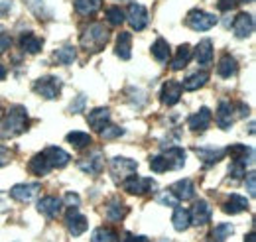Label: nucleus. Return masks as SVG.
Instances as JSON below:
<instances>
[{
	"label": "nucleus",
	"mask_w": 256,
	"mask_h": 242,
	"mask_svg": "<svg viewBox=\"0 0 256 242\" xmlns=\"http://www.w3.org/2000/svg\"><path fill=\"white\" fill-rule=\"evenodd\" d=\"M182 85L178 83V81H166L164 85H162V91H160V98L164 104H168V106H174L180 98H182Z\"/></svg>",
	"instance_id": "nucleus-12"
},
{
	"label": "nucleus",
	"mask_w": 256,
	"mask_h": 242,
	"mask_svg": "<svg viewBox=\"0 0 256 242\" xmlns=\"http://www.w3.org/2000/svg\"><path fill=\"white\" fill-rule=\"evenodd\" d=\"M28 168H30V172H32L36 178H44V176H48V174L52 172V168H50V164H48V160L44 158V154H42V152H40V154H36L32 160H30Z\"/></svg>",
	"instance_id": "nucleus-25"
},
{
	"label": "nucleus",
	"mask_w": 256,
	"mask_h": 242,
	"mask_svg": "<svg viewBox=\"0 0 256 242\" xmlns=\"http://www.w3.org/2000/svg\"><path fill=\"white\" fill-rule=\"evenodd\" d=\"M73 6L81 16H93L100 10L102 0H73Z\"/></svg>",
	"instance_id": "nucleus-28"
},
{
	"label": "nucleus",
	"mask_w": 256,
	"mask_h": 242,
	"mask_svg": "<svg viewBox=\"0 0 256 242\" xmlns=\"http://www.w3.org/2000/svg\"><path fill=\"white\" fill-rule=\"evenodd\" d=\"M217 8L223 10V12L232 10V8H236V0H219V2H217Z\"/></svg>",
	"instance_id": "nucleus-43"
},
{
	"label": "nucleus",
	"mask_w": 256,
	"mask_h": 242,
	"mask_svg": "<svg viewBox=\"0 0 256 242\" xmlns=\"http://www.w3.org/2000/svg\"><path fill=\"white\" fill-rule=\"evenodd\" d=\"M65 222H67V228H69V232L73 236H81L87 230V226H89L87 216L81 214V212L77 211V209H73V207H69V211L65 214Z\"/></svg>",
	"instance_id": "nucleus-7"
},
{
	"label": "nucleus",
	"mask_w": 256,
	"mask_h": 242,
	"mask_svg": "<svg viewBox=\"0 0 256 242\" xmlns=\"http://www.w3.org/2000/svg\"><path fill=\"white\" fill-rule=\"evenodd\" d=\"M192 48L188 46V44H184V46H180L178 48V52H176V58L172 60V63H170V67L174 69V71H180V69H184L188 63H190V60H192Z\"/></svg>",
	"instance_id": "nucleus-26"
},
{
	"label": "nucleus",
	"mask_w": 256,
	"mask_h": 242,
	"mask_svg": "<svg viewBox=\"0 0 256 242\" xmlns=\"http://www.w3.org/2000/svg\"><path fill=\"white\" fill-rule=\"evenodd\" d=\"M79 168H81L85 174H91V176L98 174V172L104 168V156H102V152L95 150L89 158L81 160V162H79Z\"/></svg>",
	"instance_id": "nucleus-13"
},
{
	"label": "nucleus",
	"mask_w": 256,
	"mask_h": 242,
	"mask_svg": "<svg viewBox=\"0 0 256 242\" xmlns=\"http://www.w3.org/2000/svg\"><path fill=\"white\" fill-rule=\"evenodd\" d=\"M93 242H118V238L110 228H96L93 232Z\"/></svg>",
	"instance_id": "nucleus-38"
},
{
	"label": "nucleus",
	"mask_w": 256,
	"mask_h": 242,
	"mask_svg": "<svg viewBox=\"0 0 256 242\" xmlns=\"http://www.w3.org/2000/svg\"><path fill=\"white\" fill-rule=\"evenodd\" d=\"M40 191H42L40 183H18V185H14L10 189V197L20 201V203H28V201H32Z\"/></svg>",
	"instance_id": "nucleus-8"
},
{
	"label": "nucleus",
	"mask_w": 256,
	"mask_h": 242,
	"mask_svg": "<svg viewBox=\"0 0 256 242\" xmlns=\"http://www.w3.org/2000/svg\"><path fill=\"white\" fill-rule=\"evenodd\" d=\"M124 134V130L120 126H114V124H106L102 130H100V136L104 140H114V138H120Z\"/></svg>",
	"instance_id": "nucleus-39"
},
{
	"label": "nucleus",
	"mask_w": 256,
	"mask_h": 242,
	"mask_svg": "<svg viewBox=\"0 0 256 242\" xmlns=\"http://www.w3.org/2000/svg\"><path fill=\"white\" fill-rule=\"evenodd\" d=\"M170 195H174L178 201H190L195 195V187L190 180H182V182L174 183L170 187Z\"/></svg>",
	"instance_id": "nucleus-15"
},
{
	"label": "nucleus",
	"mask_w": 256,
	"mask_h": 242,
	"mask_svg": "<svg viewBox=\"0 0 256 242\" xmlns=\"http://www.w3.org/2000/svg\"><path fill=\"white\" fill-rule=\"evenodd\" d=\"M65 203H67L69 207H75V209H77L81 201H79V197H77V193H67V195H65Z\"/></svg>",
	"instance_id": "nucleus-45"
},
{
	"label": "nucleus",
	"mask_w": 256,
	"mask_h": 242,
	"mask_svg": "<svg viewBox=\"0 0 256 242\" xmlns=\"http://www.w3.org/2000/svg\"><path fill=\"white\" fill-rule=\"evenodd\" d=\"M42 46H44V42H42L38 36H34V34H24V36L20 38V48H22L26 54H30V56L40 54V52H42Z\"/></svg>",
	"instance_id": "nucleus-27"
},
{
	"label": "nucleus",
	"mask_w": 256,
	"mask_h": 242,
	"mask_svg": "<svg viewBox=\"0 0 256 242\" xmlns=\"http://www.w3.org/2000/svg\"><path fill=\"white\" fill-rule=\"evenodd\" d=\"M188 124H190V128H192L193 132H203V130H207L209 124H211V110L203 106L199 112H195V114L190 116Z\"/></svg>",
	"instance_id": "nucleus-18"
},
{
	"label": "nucleus",
	"mask_w": 256,
	"mask_h": 242,
	"mask_svg": "<svg viewBox=\"0 0 256 242\" xmlns=\"http://www.w3.org/2000/svg\"><path fill=\"white\" fill-rule=\"evenodd\" d=\"M158 201H160L162 205H168V207H176V205H178V199H176V197H170L168 193L160 195V197H158Z\"/></svg>",
	"instance_id": "nucleus-44"
},
{
	"label": "nucleus",
	"mask_w": 256,
	"mask_h": 242,
	"mask_svg": "<svg viewBox=\"0 0 256 242\" xmlns=\"http://www.w3.org/2000/svg\"><path fill=\"white\" fill-rule=\"evenodd\" d=\"M106 20H108V24H112V26H120V24L124 22V12H122L118 6H110V8L106 10Z\"/></svg>",
	"instance_id": "nucleus-37"
},
{
	"label": "nucleus",
	"mask_w": 256,
	"mask_h": 242,
	"mask_svg": "<svg viewBox=\"0 0 256 242\" xmlns=\"http://www.w3.org/2000/svg\"><path fill=\"white\" fill-rule=\"evenodd\" d=\"M122 187L130 195H148V193H152L156 189V183L152 180H146V178H138L134 174V176H130L122 182Z\"/></svg>",
	"instance_id": "nucleus-6"
},
{
	"label": "nucleus",
	"mask_w": 256,
	"mask_h": 242,
	"mask_svg": "<svg viewBox=\"0 0 256 242\" xmlns=\"http://www.w3.org/2000/svg\"><path fill=\"white\" fill-rule=\"evenodd\" d=\"M126 18L128 22H130V26H132V30L136 32H142L148 26V12H146V8L142 4H136V2L130 4L128 6Z\"/></svg>",
	"instance_id": "nucleus-9"
},
{
	"label": "nucleus",
	"mask_w": 256,
	"mask_h": 242,
	"mask_svg": "<svg viewBox=\"0 0 256 242\" xmlns=\"http://www.w3.org/2000/svg\"><path fill=\"white\" fill-rule=\"evenodd\" d=\"M28 128V110L20 104L12 106L10 112L0 120V136L2 138H14Z\"/></svg>",
	"instance_id": "nucleus-1"
},
{
	"label": "nucleus",
	"mask_w": 256,
	"mask_h": 242,
	"mask_svg": "<svg viewBox=\"0 0 256 242\" xmlns=\"http://www.w3.org/2000/svg\"><path fill=\"white\" fill-rule=\"evenodd\" d=\"M106 42H108V30L104 26H100V24H91L87 30L81 34V46L91 54L100 52L106 46Z\"/></svg>",
	"instance_id": "nucleus-2"
},
{
	"label": "nucleus",
	"mask_w": 256,
	"mask_h": 242,
	"mask_svg": "<svg viewBox=\"0 0 256 242\" xmlns=\"http://www.w3.org/2000/svg\"><path fill=\"white\" fill-rule=\"evenodd\" d=\"M152 56L156 58V61L160 63H166V61L172 58V50H170V44L164 40V38H158L152 46Z\"/></svg>",
	"instance_id": "nucleus-34"
},
{
	"label": "nucleus",
	"mask_w": 256,
	"mask_h": 242,
	"mask_svg": "<svg viewBox=\"0 0 256 242\" xmlns=\"http://www.w3.org/2000/svg\"><path fill=\"white\" fill-rule=\"evenodd\" d=\"M246 189H248V195L250 197H256V176L254 172H250L246 176Z\"/></svg>",
	"instance_id": "nucleus-42"
},
{
	"label": "nucleus",
	"mask_w": 256,
	"mask_h": 242,
	"mask_svg": "<svg viewBox=\"0 0 256 242\" xmlns=\"http://www.w3.org/2000/svg\"><path fill=\"white\" fill-rule=\"evenodd\" d=\"M192 212V220L195 224H207L209 220H211V216H213V211H211V207H209V203L207 201H197L195 205H193V211Z\"/></svg>",
	"instance_id": "nucleus-19"
},
{
	"label": "nucleus",
	"mask_w": 256,
	"mask_h": 242,
	"mask_svg": "<svg viewBox=\"0 0 256 242\" xmlns=\"http://www.w3.org/2000/svg\"><path fill=\"white\" fill-rule=\"evenodd\" d=\"M34 91L40 96L48 98V100H54L62 92V79H58L54 75H46V77H42L34 83Z\"/></svg>",
	"instance_id": "nucleus-3"
},
{
	"label": "nucleus",
	"mask_w": 256,
	"mask_h": 242,
	"mask_svg": "<svg viewBox=\"0 0 256 242\" xmlns=\"http://www.w3.org/2000/svg\"><path fill=\"white\" fill-rule=\"evenodd\" d=\"M242 2H254V0H242Z\"/></svg>",
	"instance_id": "nucleus-51"
},
{
	"label": "nucleus",
	"mask_w": 256,
	"mask_h": 242,
	"mask_svg": "<svg viewBox=\"0 0 256 242\" xmlns=\"http://www.w3.org/2000/svg\"><path fill=\"white\" fill-rule=\"evenodd\" d=\"M186 24L195 32H207L217 24V16L203 12V10H192L186 18Z\"/></svg>",
	"instance_id": "nucleus-4"
},
{
	"label": "nucleus",
	"mask_w": 256,
	"mask_h": 242,
	"mask_svg": "<svg viewBox=\"0 0 256 242\" xmlns=\"http://www.w3.org/2000/svg\"><path fill=\"white\" fill-rule=\"evenodd\" d=\"M108 120H110V110L104 108V106H98V108H95V110H91L89 116H87L89 126H91L95 132H100V130L108 124Z\"/></svg>",
	"instance_id": "nucleus-14"
},
{
	"label": "nucleus",
	"mask_w": 256,
	"mask_h": 242,
	"mask_svg": "<svg viewBox=\"0 0 256 242\" xmlns=\"http://www.w3.org/2000/svg\"><path fill=\"white\" fill-rule=\"evenodd\" d=\"M195 60L199 65H209L211 61H213V44H211V40H201L199 44H197V48H195Z\"/></svg>",
	"instance_id": "nucleus-22"
},
{
	"label": "nucleus",
	"mask_w": 256,
	"mask_h": 242,
	"mask_svg": "<svg viewBox=\"0 0 256 242\" xmlns=\"http://www.w3.org/2000/svg\"><path fill=\"white\" fill-rule=\"evenodd\" d=\"M38 211L46 214V216H50V218H54V216H58V212L62 211V199H58L54 195H48V197L40 199L38 201Z\"/></svg>",
	"instance_id": "nucleus-16"
},
{
	"label": "nucleus",
	"mask_w": 256,
	"mask_h": 242,
	"mask_svg": "<svg viewBox=\"0 0 256 242\" xmlns=\"http://www.w3.org/2000/svg\"><path fill=\"white\" fill-rule=\"evenodd\" d=\"M150 170L152 172H156V174H164V172H168V162H166V158L164 156H154L152 160H150Z\"/></svg>",
	"instance_id": "nucleus-40"
},
{
	"label": "nucleus",
	"mask_w": 256,
	"mask_h": 242,
	"mask_svg": "<svg viewBox=\"0 0 256 242\" xmlns=\"http://www.w3.org/2000/svg\"><path fill=\"white\" fill-rule=\"evenodd\" d=\"M114 52H116V56L120 60H130V56H132V38H130L128 32H120L118 34Z\"/></svg>",
	"instance_id": "nucleus-24"
},
{
	"label": "nucleus",
	"mask_w": 256,
	"mask_h": 242,
	"mask_svg": "<svg viewBox=\"0 0 256 242\" xmlns=\"http://www.w3.org/2000/svg\"><path fill=\"white\" fill-rule=\"evenodd\" d=\"M10 46H12V40H10L6 34H0V54H4Z\"/></svg>",
	"instance_id": "nucleus-46"
},
{
	"label": "nucleus",
	"mask_w": 256,
	"mask_h": 242,
	"mask_svg": "<svg viewBox=\"0 0 256 242\" xmlns=\"http://www.w3.org/2000/svg\"><path fill=\"white\" fill-rule=\"evenodd\" d=\"M162 156L168 162V170H182L186 164V150L184 148H170Z\"/></svg>",
	"instance_id": "nucleus-23"
},
{
	"label": "nucleus",
	"mask_w": 256,
	"mask_h": 242,
	"mask_svg": "<svg viewBox=\"0 0 256 242\" xmlns=\"http://www.w3.org/2000/svg\"><path fill=\"white\" fill-rule=\"evenodd\" d=\"M67 142H69L73 148H77V150H85L87 146H91L93 138H91L87 132L75 130V132H69V134H67Z\"/></svg>",
	"instance_id": "nucleus-33"
},
{
	"label": "nucleus",
	"mask_w": 256,
	"mask_h": 242,
	"mask_svg": "<svg viewBox=\"0 0 256 242\" xmlns=\"http://www.w3.org/2000/svg\"><path fill=\"white\" fill-rule=\"evenodd\" d=\"M236 71H238L236 60H234V58H230V56H223L221 61H219V65H217V73H219L223 79H228V77L236 75Z\"/></svg>",
	"instance_id": "nucleus-30"
},
{
	"label": "nucleus",
	"mask_w": 256,
	"mask_h": 242,
	"mask_svg": "<svg viewBox=\"0 0 256 242\" xmlns=\"http://www.w3.org/2000/svg\"><path fill=\"white\" fill-rule=\"evenodd\" d=\"M195 154H197V158L205 164V166H213V164H217V162H221L224 156H226V150L223 148H195Z\"/></svg>",
	"instance_id": "nucleus-17"
},
{
	"label": "nucleus",
	"mask_w": 256,
	"mask_h": 242,
	"mask_svg": "<svg viewBox=\"0 0 256 242\" xmlns=\"http://www.w3.org/2000/svg\"><path fill=\"white\" fill-rule=\"evenodd\" d=\"M44 154V158L48 160V164H50V168L54 170V168H65L67 164H69V160H71V156L64 152L62 148H56V146H48L46 150L42 152Z\"/></svg>",
	"instance_id": "nucleus-11"
},
{
	"label": "nucleus",
	"mask_w": 256,
	"mask_h": 242,
	"mask_svg": "<svg viewBox=\"0 0 256 242\" xmlns=\"http://www.w3.org/2000/svg\"><path fill=\"white\" fill-rule=\"evenodd\" d=\"M162 242H170V240H162Z\"/></svg>",
	"instance_id": "nucleus-53"
},
{
	"label": "nucleus",
	"mask_w": 256,
	"mask_h": 242,
	"mask_svg": "<svg viewBox=\"0 0 256 242\" xmlns=\"http://www.w3.org/2000/svg\"><path fill=\"white\" fill-rule=\"evenodd\" d=\"M136 170H138V164L134 160H128V158H112L110 160V176L116 182H124L126 178L136 174Z\"/></svg>",
	"instance_id": "nucleus-5"
},
{
	"label": "nucleus",
	"mask_w": 256,
	"mask_h": 242,
	"mask_svg": "<svg viewBox=\"0 0 256 242\" xmlns=\"http://www.w3.org/2000/svg\"><path fill=\"white\" fill-rule=\"evenodd\" d=\"M122 242H148V238H146V236H136V234H130V232H128Z\"/></svg>",
	"instance_id": "nucleus-48"
},
{
	"label": "nucleus",
	"mask_w": 256,
	"mask_h": 242,
	"mask_svg": "<svg viewBox=\"0 0 256 242\" xmlns=\"http://www.w3.org/2000/svg\"><path fill=\"white\" fill-rule=\"evenodd\" d=\"M56 61L58 63H62V65H69V63H73L75 58H77V52H75V48L73 46H64V48H60L58 52H56Z\"/></svg>",
	"instance_id": "nucleus-35"
},
{
	"label": "nucleus",
	"mask_w": 256,
	"mask_h": 242,
	"mask_svg": "<svg viewBox=\"0 0 256 242\" xmlns=\"http://www.w3.org/2000/svg\"><path fill=\"white\" fill-rule=\"evenodd\" d=\"M234 232V228H232V224H226V222H223V224H217L215 228H213V240L215 242H224L230 234Z\"/></svg>",
	"instance_id": "nucleus-36"
},
{
	"label": "nucleus",
	"mask_w": 256,
	"mask_h": 242,
	"mask_svg": "<svg viewBox=\"0 0 256 242\" xmlns=\"http://www.w3.org/2000/svg\"><path fill=\"white\" fill-rule=\"evenodd\" d=\"M172 224H174V228L176 230H186V228H190V224H192V212L190 209H184V207H178L176 212H174V218H172Z\"/></svg>",
	"instance_id": "nucleus-29"
},
{
	"label": "nucleus",
	"mask_w": 256,
	"mask_h": 242,
	"mask_svg": "<svg viewBox=\"0 0 256 242\" xmlns=\"http://www.w3.org/2000/svg\"><path fill=\"white\" fill-rule=\"evenodd\" d=\"M6 75H8V71H6V67L0 63V81H2V79H6Z\"/></svg>",
	"instance_id": "nucleus-50"
},
{
	"label": "nucleus",
	"mask_w": 256,
	"mask_h": 242,
	"mask_svg": "<svg viewBox=\"0 0 256 242\" xmlns=\"http://www.w3.org/2000/svg\"><path fill=\"white\" fill-rule=\"evenodd\" d=\"M128 212V207L124 203H120V201H110L108 205H106V209H104V214H106V218L108 220H122L124 216H126Z\"/></svg>",
	"instance_id": "nucleus-32"
},
{
	"label": "nucleus",
	"mask_w": 256,
	"mask_h": 242,
	"mask_svg": "<svg viewBox=\"0 0 256 242\" xmlns=\"http://www.w3.org/2000/svg\"><path fill=\"white\" fill-rule=\"evenodd\" d=\"M0 116H2V106H0Z\"/></svg>",
	"instance_id": "nucleus-52"
},
{
	"label": "nucleus",
	"mask_w": 256,
	"mask_h": 242,
	"mask_svg": "<svg viewBox=\"0 0 256 242\" xmlns=\"http://www.w3.org/2000/svg\"><path fill=\"white\" fill-rule=\"evenodd\" d=\"M232 32H234V36H236L238 40L248 38V36L254 32V18H252L250 14H246V12H240V14L234 18V22H232Z\"/></svg>",
	"instance_id": "nucleus-10"
},
{
	"label": "nucleus",
	"mask_w": 256,
	"mask_h": 242,
	"mask_svg": "<svg viewBox=\"0 0 256 242\" xmlns=\"http://www.w3.org/2000/svg\"><path fill=\"white\" fill-rule=\"evenodd\" d=\"M8 160H10V152L6 150L4 146H0V168H2V166H6V164H8Z\"/></svg>",
	"instance_id": "nucleus-47"
},
{
	"label": "nucleus",
	"mask_w": 256,
	"mask_h": 242,
	"mask_svg": "<svg viewBox=\"0 0 256 242\" xmlns=\"http://www.w3.org/2000/svg\"><path fill=\"white\" fill-rule=\"evenodd\" d=\"M215 120H217V126H219L221 130H228V128L232 126V106H230L228 100H221V102H219Z\"/></svg>",
	"instance_id": "nucleus-20"
},
{
	"label": "nucleus",
	"mask_w": 256,
	"mask_h": 242,
	"mask_svg": "<svg viewBox=\"0 0 256 242\" xmlns=\"http://www.w3.org/2000/svg\"><path fill=\"white\" fill-rule=\"evenodd\" d=\"M256 240V232L254 230H250L248 234H246V238H244V242H254Z\"/></svg>",
	"instance_id": "nucleus-49"
},
{
	"label": "nucleus",
	"mask_w": 256,
	"mask_h": 242,
	"mask_svg": "<svg viewBox=\"0 0 256 242\" xmlns=\"http://www.w3.org/2000/svg\"><path fill=\"white\" fill-rule=\"evenodd\" d=\"M207 81H209V73H207V71H197V73L190 75V77L184 81L182 89H186V91H197V89L203 87Z\"/></svg>",
	"instance_id": "nucleus-31"
},
{
	"label": "nucleus",
	"mask_w": 256,
	"mask_h": 242,
	"mask_svg": "<svg viewBox=\"0 0 256 242\" xmlns=\"http://www.w3.org/2000/svg\"><path fill=\"white\" fill-rule=\"evenodd\" d=\"M248 209V201H246V197H242V195H236V193H232V195H228V199L224 201L223 205V211L226 214H236V212H242Z\"/></svg>",
	"instance_id": "nucleus-21"
},
{
	"label": "nucleus",
	"mask_w": 256,
	"mask_h": 242,
	"mask_svg": "<svg viewBox=\"0 0 256 242\" xmlns=\"http://www.w3.org/2000/svg\"><path fill=\"white\" fill-rule=\"evenodd\" d=\"M83 108H85V94H79V96L75 98V102L69 104V110H71V112H81Z\"/></svg>",
	"instance_id": "nucleus-41"
}]
</instances>
